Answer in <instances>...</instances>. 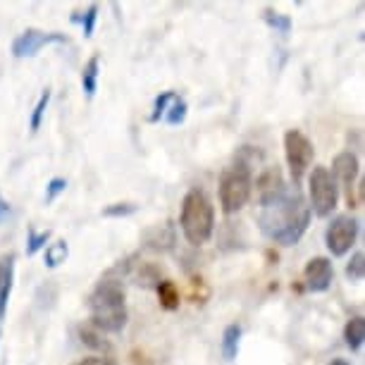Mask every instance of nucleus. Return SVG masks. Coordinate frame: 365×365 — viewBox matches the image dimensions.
Wrapping results in <instances>:
<instances>
[{
	"mask_svg": "<svg viewBox=\"0 0 365 365\" xmlns=\"http://www.w3.org/2000/svg\"><path fill=\"white\" fill-rule=\"evenodd\" d=\"M12 284H15V253H5L0 258V334H3V320L10 303Z\"/></svg>",
	"mask_w": 365,
	"mask_h": 365,
	"instance_id": "f8f14e48",
	"label": "nucleus"
},
{
	"mask_svg": "<svg viewBox=\"0 0 365 365\" xmlns=\"http://www.w3.org/2000/svg\"><path fill=\"white\" fill-rule=\"evenodd\" d=\"M8 215H10V203L5 201L3 196H0V222H3V220L8 217Z\"/></svg>",
	"mask_w": 365,
	"mask_h": 365,
	"instance_id": "c756f323",
	"label": "nucleus"
},
{
	"mask_svg": "<svg viewBox=\"0 0 365 365\" xmlns=\"http://www.w3.org/2000/svg\"><path fill=\"white\" fill-rule=\"evenodd\" d=\"M308 191H311V212H315L318 217L332 215V210L339 203V187H336V182L327 168L318 165V168L311 170Z\"/></svg>",
	"mask_w": 365,
	"mask_h": 365,
	"instance_id": "39448f33",
	"label": "nucleus"
},
{
	"mask_svg": "<svg viewBox=\"0 0 365 365\" xmlns=\"http://www.w3.org/2000/svg\"><path fill=\"white\" fill-rule=\"evenodd\" d=\"M51 239V232H36V230H29V239H26V253L34 256V253H38L41 249L46 246V241Z\"/></svg>",
	"mask_w": 365,
	"mask_h": 365,
	"instance_id": "b1692460",
	"label": "nucleus"
},
{
	"mask_svg": "<svg viewBox=\"0 0 365 365\" xmlns=\"http://www.w3.org/2000/svg\"><path fill=\"white\" fill-rule=\"evenodd\" d=\"M48 43H67V36L65 34H46V31H38V29H26L24 34H19L12 43V55L15 58H34L41 48H46Z\"/></svg>",
	"mask_w": 365,
	"mask_h": 365,
	"instance_id": "1a4fd4ad",
	"label": "nucleus"
},
{
	"mask_svg": "<svg viewBox=\"0 0 365 365\" xmlns=\"http://www.w3.org/2000/svg\"><path fill=\"white\" fill-rule=\"evenodd\" d=\"M329 365H349V361H344V358H334V361L329 363Z\"/></svg>",
	"mask_w": 365,
	"mask_h": 365,
	"instance_id": "7c9ffc66",
	"label": "nucleus"
},
{
	"mask_svg": "<svg viewBox=\"0 0 365 365\" xmlns=\"http://www.w3.org/2000/svg\"><path fill=\"white\" fill-rule=\"evenodd\" d=\"M158 282H160V274L155 272V267L143 265L141 270H139V284H143L146 289H150V287H158Z\"/></svg>",
	"mask_w": 365,
	"mask_h": 365,
	"instance_id": "cd10ccee",
	"label": "nucleus"
},
{
	"mask_svg": "<svg viewBox=\"0 0 365 365\" xmlns=\"http://www.w3.org/2000/svg\"><path fill=\"white\" fill-rule=\"evenodd\" d=\"M344 341H346V346L351 351H358L363 346V341H365V318L363 315H356V318H351L346 322V327H344Z\"/></svg>",
	"mask_w": 365,
	"mask_h": 365,
	"instance_id": "ddd939ff",
	"label": "nucleus"
},
{
	"mask_svg": "<svg viewBox=\"0 0 365 365\" xmlns=\"http://www.w3.org/2000/svg\"><path fill=\"white\" fill-rule=\"evenodd\" d=\"M98 72H101V60H98V55H93L84 65V72H81V88H84V93L88 98H91L96 93V88H98Z\"/></svg>",
	"mask_w": 365,
	"mask_h": 365,
	"instance_id": "f3484780",
	"label": "nucleus"
},
{
	"mask_svg": "<svg viewBox=\"0 0 365 365\" xmlns=\"http://www.w3.org/2000/svg\"><path fill=\"white\" fill-rule=\"evenodd\" d=\"M363 274H365V256H363V251H356L346 265V277L351 282H361Z\"/></svg>",
	"mask_w": 365,
	"mask_h": 365,
	"instance_id": "5701e85b",
	"label": "nucleus"
},
{
	"mask_svg": "<svg viewBox=\"0 0 365 365\" xmlns=\"http://www.w3.org/2000/svg\"><path fill=\"white\" fill-rule=\"evenodd\" d=\"M67 189V182L63 177H55V179H51L48 182V189H46V203H53L55 198H58L63 191Z\"/></svg>",
	"mask_w": 365,
	"mask_h": 365,
	"instance_id": "bb28decb",
	"label": "nucleus"
},
{
	"mask_svg": "<svg viewBox=\"0 0 365 365\" xmlns=\"http://www.w3.org/2000/svg\"><path fill=\"white\" fill-rule=\"evenodd\" d=\"M260 232L274 244L294 246L299 244L301 237L306 234L311 225V205L306 203L299 191H284L272 203L263 205L258 215Z\"/></svg>",
	"mask_w": 365,
	"mask_h": 365,
	"instance_id": "f257e3e1",
	"label": "nucleus"
},
{
	"mask_svg": "<svg viewBox=\"0 0 365 365\" xmlns=\"http://www.w3.org/2000/svg\"><path fill=\"white\" fill-rule=\"evenodd\" d=\"M313 155H315L313 141L308 139L301 129H289L284 134V158H287L294 184H301L303 175H306L313 163Z\"/></svg>",
	"mask_w": 365,
	"mask_h": 365,
	"instance_id": "423d86ee",
	"label": "nucleus"
},
{
	"mask_svg": "<svg viewBox=\"0 0 365 365\" xmlns=\"http://www.w3.org/2000/svg\"><path fill=\"white\" fill-rule=\"evenodd\" d=\"M96 19H98V5H91V8L84 12V15H81V12H74L72 22L84 26V36L91 38L93 36V29H96Z\"/></svg>",
	"mask_w": 365,
	"mask_h": 365,
	"instance_id": "6ab92c4d",
	"label": "nucleus"
},
{
	"mask_svg": "<svg viewBox=\"0 0 365 365\" xmlns=\"http://www.w3.org/2000/svg\"><path fill=\"white\" fill-rule=\"evenodd\" d=\"M187 103H184L179 96H175V101H172V108L165 113V122H168L170 127H177V125H182L184 120H187Z\"/></svg>",
	"mask_w": 365,
	"mask_h": 365,
	"instance_id": "aec40b11",
	"label": "nucleus"
},
{
	"mask_svg": "<svg viewBox=\"0 0 365 365\" xmlns=\"http://www.w3.org/2000/svg\"><path fill=\"white\" fill-rule=\"evenodd\" d=\"M79 339L84 346L88 349H96V351H103V354H110V344L103 339V332L101 329H96L93 325H81L79 327Z\"/></svg>",
	"mask_w": 365,
	"mask_h": 365,
	"instance_id": "dca6fc26",
	"label": "nucleus"
},
{
	"mask_svg": "<svg viewBox=\"0 0 365 365\" xmlns=\"http://www.w3.org/2000/svg\"><path fill=\"white\" fill-rule=\"evenodd\" d=\"M303 279H306V287L311 292H327L329 284L334 279V267H332V260L325 258V256H318V258H311L303 270Z\"/></svg>",
	"mask_w": 365,
	"mask_h": 365,
	"instance_id": "9d476101",
	"label": "nucleus"
},
{
	"mask_svg": "<svg viewBox=\"0 0 365 365\" xmlns=\"http://www.w3.org/2000/svg\"><path fill=\"white\" fill-rule=\"evenodd\" d=\"M179 227L191 246H203L210 241L212 230H215V208L201 189H191L184 196Z\"/></svg>",
	"mask_w": 365,
	"mask_h": 365,
	"instance_id": "7ed1b4c3",
	"label": "nucleus"
},
{
	"mask_svg": "<svg viewBox=\"0 0 365 365\" xmlns=\"http://www.w3.org/2000/svg\"><path fill=\"white\" fill-rule=\"evenodd\" d=\"M265 22H267V26H272V29L279 31V34H289V31H292V17L282 15V12L265 10Z\"/></svg>",
	"mask_w": 365,
	"mask_h": 365,
	"instance_id": "4be33fe9",
	"label": "nucleus"
},
{
	"mask_svg": "<svg viewBox=\"0 0 365 365\" xmlns=\"http://www.w3.org/2000/svg\"><path fill=\"white\" fill-rule=\"evenodd\" d=\"M158 292V299H160V306L165 308V311H177L179 303H182V299H179V289L172 279H160L155 287Z\"/></svg>",
	"mask_w": 365,
	"mask_h": 365,
	"instance_id": "2eb2a0df",
	"label": "nucleus"
},
{
	"mask_svg": "<svg viewBox=\"0 0 365 365\" xmlns=\"http://www.w3.org/2000/svg\"><path fill=\"white\" fill-rule=\"evenodd\" d=\"M175 101V91H165L163 96H158L153 103V113H150V122H158L160 117L168 113V106Z\"/></svg>",
	"mask_w": 365,
	"mask_h": 365,
	"instance_id": "393cba45",
	"label": "nucleus"
},
{
	"mask_svg": "<svg viewBox=\"0 0 365 365\" xmlns=\"http://www.w3.org/2000/svg\"><path fill=\"white\" fill-rule=\"evenodd\" d=\"M356 237H358V220H354L351 215H339L327 227L325 244L332 256L341 258V256H346L351 251V246L356 244Z\"/></svg>",
	"mask_w": 365,
	"mask_h": 365,
	"instance_id": "0eeeda50",
	"label": "nucleus"
},
{
	"mask_svg": "<svg viewBox=\"0 0 365 365\" xmlns=\"http://www.w3.org/2000/svg\"><path fill=\"white\" fill-rule=\"evenodd\" d=\"M88 311H91V325L101 332L117 334L127 325V303L122 279L103 277L93 292L88 294Z\"/></svg>",
	"mask_w": 365,
	"mask_h": 365,
	"instance_id": "f03ea898",
	"label": "nucleus"
},
{
	"mask_svg": "<svg viewBox=\"0 0 365 365\" xmlns=\"http://www.w3.org/2000/svg\"><path fill=\"white\" fill-rule=\"evenodd\" d=\"M48 103H51V88H46V91L41 93L36 108H34V113H31V125H29L31 127V134L38 132L41 122H43V115H46V110H48Z\"/></svg>",
	"mask_w": 365,
	"mask_h": 365,
	"instance_id": "412c9836",
	"label": "nucleus"
},
{
	"mask_svg": "<svg viewBox=\"0 0 365 365\" xmlns=\"http://www.w3.org/2000/svg\"><path fill=\"white\" fill-rule=\"evenodd\" d=\"M72 365H115L110 358H103V356H88V358H81V361L72 363Z\"/></svg>",
	"mask_w": 365,
	"mask_h": 365,
	"instance_id": "c85d7f7f",
	"label": "nucleus"
},
{
	"mask_svg": "<svg viewBox=\"0 0 365 365\" xmlns=\"http://www.w3.org/2000/svg\"><path fill=\"white\" fill-rule=\"evenodd\" d=\"M256 189H258V198L260 205L272 203L274 198H279L287 191L284 179H282V172L277 168H267L263 170V175L256 179Z\"/></svg>",
	"mask_w": 365,
	"mask_h": 365,
	"instance_id": "9b49d317",
	"label": "nucleus"
},
{
	"mask_svg": "<svg viewBox=\"0 0 365 365\" xmlns=\"http://www.w3.org/2000/svg\"><path fill=\"white\" fill-rule=\"evenodd\" d=\"M253 191V172L249 163L237 160L220 177V205L225 215H234L249 203Z\"/></svg>",
	"mask_w": 365,
	"mask_h": 365,
	"instance_id": "20e7f679",
	"label": "nucleus"
},
{
	"mask_svg": "<svg viewBox=\"0 0 365 365\" xmlns=\"http://www.w3.org/2000/svg\"><path fill=\"white\" fill-rule=\"evenodd\" d=\"M67 256H70V249H67V241H55L46 249V267H58L60 263H65Z\"/></svg>",
	"mask_w": 365,
	"mask_h": 365,
	"instance_id": "a211bd4d",
	"label": "nucleus"
},
{
	"mask_svg": "<svg viewBox=\"0 0 365 365\" xmlns=\"http://www.w3.org/2000/svg\"><path fill=\"white\" fill-rule=\"evenodd\" d=\"M358 172H361V163L358 158L351 153V150H344L332 160V179L336 182V187L346 189V201H349V208H358L356 201H354V187H356V179H358Z\"/></svg>",
	"mask_w": 365,
	"mask_h": 365,
	"instance_id": "6e6552de",
	"label": "nucleus"
},
{
	"mask_svg": "<svg viewBox=\"0 0 365 365\" xmlns=\"http://www.w3.org/2000/svg\"><path fill=\"white\" fill-rule=\"evenodd\" d=\"M241 325H227L222 332V356L227 363L237 361L239 356V346H241Z\"/></svg>",
	"mask_w": 365,
	"mask_h": 365,
	"instance_id": "4468645a",
	"label": "nucleus"
},
{
	"mask_svg": "<svg viewBox=\"0 0 365 365\" xmlns=\"http://www.w3.org/2000/svg\"><path fill=\"white\" fill-rule=\"evenodd\" d=\"M136 212V203H113L103 210L106 217H127V215H134Z\"/></svg>",
	"mask_w": 365,
	"mask_h": 365,
	"instance_id": "a878e982",
	"label": "nucleus"
}]
</instances>
